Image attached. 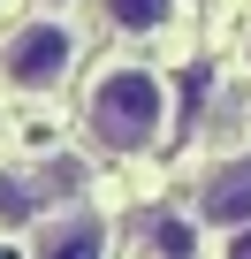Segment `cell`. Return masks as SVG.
<instances>
[{
  "label": "cell",
  "mask_w": 251,
  "mask_h": 259,
  "mask_svg": "<svg viewBox=\"0 0 251 259\" xmlns=\"http://www.w3.org/2000/svg\"><path fill=\"white\" fill-rule=\"evenodd\" d=\"M99 251H107V221H99L91 206H76L69 221L46 229V244H38L31 259H99Z\"/></svg>",
  "instance_id": "4"
},
{
  "label": "cell",
  "mask_w": 251,
  "mask_h": 259,
  "mask_svg": "<svg viewBox=\"0 0 251 259\" xmlns=\"http://www.w3.org/2000/svg\"><path fill=\"white\" fill-rule=\"evenodd\" d=\"M160 122H168V99H160V76L153 69H114V76H99V92H91V138L99 145L145 153L160 138Z\"/></svg>",
  "instance_id": "1"
},
{
  "label": "cell",
  "mask_w": 251,
  "mask_h": 259,
  "mask_svg": "<svg viewBox=\"0 0 251 259\" xmlns=\"http://www.w3.org/2000/svg\"><path fill=\"white\" fill-rule=\"evenodd\" d=\"M99 8H107L114 31H160V23L175 16V0H99Z\"/></svg>",
  "instance_id": "5"
},
{
  "label": "cell",
  "mask_w": 251,
  "mask_h": 259,
  "mask_svg": "<svg viewBox=\"0 0 251 259\" xmlns=\"http://www.w3.org/2000/svg\"><path fill=\"white\" fill-rule=\"evenodd\" d=\"M160 251H168V259H190V251H198V236H190L183 221H160Z\"/></svg>",
  "instance_id": "7"
},
{
  "label": "cell",
  "mask_w": 251,
  "mask_h": 259,
  "mask_svg": "<svg viewBox=\"0 0 251 259\" xmlns=\"http://www.w3.org/2000/svg\"><path fill=\"white\" fill-rule=\"evenodd\" d=\"M198 213H206L213 229H243V221H251V153L221 160V168L198 183Z\"/></svg>",
  "instance_id": "3"
},
{
  "label": "cell",
  "mask_w": 251,
  "mask_h": 259,
  "mask_svg": "<svg viewBox=\"0 0 251 259\" xmlns=\"http://www.w3.org/2000/svg\"><path fill=\"white\" fill-rule=\"evenodd\" d=\"M69 61H76V38H69V23H54V16L23 23L8 46H0V69H8V84H23V92L61 84V76H69Z\"/></svg>",
  "instance_id": "2"
},
{
  "label": "cell",
  "mask_w": 251,
  "mask_h": 259,
  "mask_svg": "<svg viewBox=\"0 0 251 259\" xmlns=\"http://www.w3.org/2000/svg\"><path fill=\"white\" fill-rule=\"evenodd\" d=\"M31 213H38V183L31 176H0V229H16Z\"/></svg>",
  "instance_id": "6"
},
{
  "label": "cell",
  "mask_w": 251,
  "mask_h": 259,
  "mask_svg": "<svg viewBox=\"0 0 251 259\" xmlns=\"http://www.w3.org/2000/svg\"><path fill=\"white\" fill-rule=\"evenodd\" d=\"M243 54H251V38H243Z\"/></svg>",
  "instance_id": "8"
}]
</instances>
